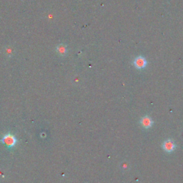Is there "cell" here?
Masks as SVG:
<instances>
[{
  "label": "cell",
  "mask_w": 183,
  "mask_h": 183,
  "mask_svg": "<svg viewBox=\"0 0 183 183\" xmlns=\"http://www.w3.org/2000/svg\"><path fill=\"white\" fill-rule=\"evenodd\" d=\"M1 142L8 147H13L17 144V139L12 134H6L3 137Z\"/></svg>",
  "instance_id": "6da1fadb"
},
{
  "label": "cell",
  "mask_w": 183,
  "mask_h": 183,
  "mask_svg": "<svg viewBox=\"0 0 183 183\" xmlns=\"http://www.w3.org/2000/svg\"><path fill=\"white\" fill-rule=\"evenodd\" d=\"M140 124L143 128L146 129H150L153 125V120L150 116L145 115L141 118Z\"/></svg>",
  "instance_id": "277c9868"
},
{
  "label": "cell",
  "mask_w": 183,
  "mask_h": 183,
  "mask_svg": "<svg viewBox=\"0 0 183 183\" xmlns=\"http://www.w3.org/2000/svg\"><path fill=\"white\" fill-rule=\"evenodd\" d=\"M147 61L146 60V59L142 56L137 57H136L134 60V67L138 69H144V68L147 66Z\"/></svg>",
  "instance_id": "3957f363"
},
{
  "label": "cell",
  "mask_w": 183,
  "mask_h": 183,
  "mask_svg": "<svg viewBox=\"0 0 183 183\" xmlns=\"http://www.w3.org/2000/svg\"><path fill=\"white\" fill-rule=\"evenodd\" d=\"M57 51L61 55L65 54L66 52H67V49H66L65 46H64V45H59V46L58 47Z\"/></svg>",
  "instance_id": "5b68a950"
},
{
  "label": "cell",
  "mask_w": 183,
  "mask_h": 183,
  "mask_svg": "<svg viewBox=\"0 0 183 183\" xmlns=\"http://www.w3.org/2000/svg\"><path fill=\"white\" fill-rule=\"evenodd\" d=\"M163 148L166 153H172L175 150L176 144L175 143V141L171 139H168V140H165L163 143Z\"/></svg>",
  "instance_id": "7a4b0ae2"
}]
</instances>
